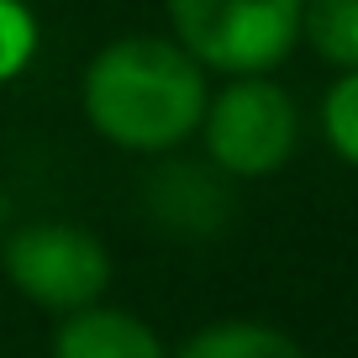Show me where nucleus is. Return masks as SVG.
<instances>
[{
  "mask_svg": "<svg viewBox=\"0 0 358 358\" xmlns=\"http://www.w3.org/2000/svg\"><path fill=\"white\" fill-rule=\"evenodd\" d=\"M201 143H206V164L232 185L274 179L301 148V106L268 74L227 79L222 90H211Z\"/></svg>",
  "mask_w": 358,
  "mask_h": 358,
  "instance_id": "obj_4",
  "label": "nucleus"
},
{
  "mask_svg": "<svg viewBox=\"0 0 358 358\" xmlns=\"http://www.w3.org/2000/svg\"><path fill=\"white\" fill-rule=\"evenodd\" d=\"M37 53V16L27 0H0V85L27 74Z\"/></svg>",
  "mask_w": 358,
  "mask_h": 358,
  "instance_id": "obj_10",
  "label": "nucleus"
},
{
  "mask_svg": "<svg viewBox=\"0 0 358 358\" xmlns=\"http://www.w3.org/2000/svg\"><path fill=\"white\" fill-rule=\"evenodd\" d=\"M143 206H148V216H153V227L164 237L206 243V237L227 232L237 195H232V179H222L206 158H174L169 153L148 174Z\"/></svg>",
  "mask_w": 358,
  "mask_h": 358,
  "instance_id": "obj_5",
  "label": "nucleus"
},
{
  "mask_svg": "<svg viewBox=\"0 0 358 358\" xmlns=\"http://www.w3.org/2000/svg\"><path fill=\"white\" fill-rule=\"evenodd\" d=\"M206 106H211V74L174 37L158 32L106 43L79 79V111L90 132L143 158H169L190 137H201Z\"/></svg>",
  "mask_w": 358,
  "mask_h": 358,
  "instance_id": "obj_1",
  "label": "nucleus"
},
{
  "mask_svg": "<svg viewBox=\"0 0 358 358\" xmlns=\"http://www.w3.org/2000/svg\"><path fill=\"white\" fill-rule=\"evenodd\" d=\"M301 37L337 74L358 69V0H306L301 6Z\"/></svg>",
  "mask_w": 358,
  "mask_h": 358,
  "instance_id": "obj_8",
  "label": "nucleus"
},
{
  "mask_svg": "<svg viewBox=\"0 0 358 358\" xmlns=\"http://www.w3.org/2000/svg\"><path fill=\"white\" fill-rule=\"evenodd\" d=\"M0 237H6V190H0Z\"/></svg>",
  "mask_w": 358,
  "mask_h": 358,
  "instance_id": "obj_11",
  "label": "nucleus"
},
{
  "mask_svg": "<svg viewBox=\"0 0 358 358\" xmlns=\"http://www.w3.org/2000/svg\"><path fill=\"white\" fill-rule=\"evenodd\" d=\"M48 358H169V343L148 316L101 301L58 322Z\"/></svg>",
  "mask_w": 358,
  "mask_h": 358,
  "instance_id": "obj_6",
  "label": "nucleus"
},
{
  "mask_svg": "<svg viewBox=\"0 0 358 358\" xmlns=\"http://www.w3.org/2000/svg\"><path fill=\"white\" fill-rule=\"evenodd\" d=\"M322 137L348 169H358V69L337 74L322 95Z\"/></svg>",
  "mask_w": 358,
  "mask_h": 358,
  "instance_id": "obj_9",
  "label": "nucleus"
},
{
  "mask_svg": "<svg viewBox=\"0 0 358 358\" xmlns=\"http://www.w3.org/2000/svg\"><path fill=\"white\" fill-rule=\"evenodd\" d=\"M169 358H311V353L301 348V337H290L274 322H258V316H222V322L195 327Z\"/></svg>",
  "mask_w": 358,
  "mask_h": 358,
  "instance_id": "obj_7",
  "label": "nucleus"
},
{
  "mask_svg": "<svg viewBox=\"0 0 358 358\" xmlns=\"http://www.w3.org/2000/svg\"><path fill=\"white\" fill-rule=\"evenodd\" d=\"M0 268L11 290L37 311H53L58 322L74 311L101 306L111 290V248L101 232H90L79 222H27L6 227L0 237Z\"/></svg>",
  "mask_w": 358,
  "mask_h": 358,
  "instance_id": "obj_3",
  "label": "nucleus"
},
{
  "mask_svg": "<svg viewBox=\"0 0 358 358\" xmlns=\"http://www.w3.org/2000/svg\"><path fill=\"white\" fill-rule=\"evenodd\" d=\"M306 0H164L174 43L227 79L274 74L301 43Z\"/></svg>",
  "mask_w": 358,
  "mask_h": 358,
  "instance_id": "obj_2",
  "label": "nucleus"
}]
</instances>
